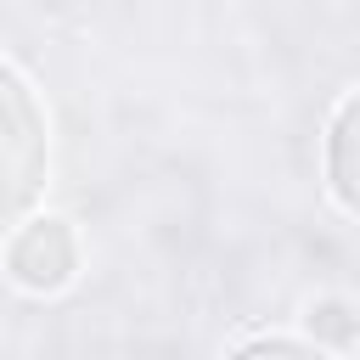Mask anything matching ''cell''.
<instances>
[{
    "mask_svg": "<svg viewBox=\"0 0 360 360\" xmlns=\"http://www.w3.org/2000/svg\"><path fill=\"white\" fill-rule=\"evenodd\" d=\"M45 186V118L22 79L0 68V236L34 208Z\"/></svg>",
    "mask_w": 360,
    "mask_h": 360,
    "instance_id": "6da1fadb",
    "label": "cell"
},
{
    "mask_svg": "<svg viewBox=\"0 0 360 360\" xmlns=\"http://www.w3.org/2000/svg\"><path fill=\"white\" fill-rule=\"evenodd\" d=\"M11 270H17L28 287H56V281L73 270V242H68V231H62L56 219L34 225V231L17 242V253H11Z\"/></svg>",
    "mask_w": 360,
    "mask_h": 360,
    "instance_id": "7a4b0ae2",
    "label": "cell"
},
{
    "mask_svg": "<svg viewBox=\"0 0 360 360\" xmlns=\"http://www.w3.org/2000/svg\"><path fill=\"white\" fill-rule=\"evenodd\" d=\"M326 174H332V191L343 197V208L360 214V96H354V101L338 112V124H332Z\"/></svg>",
    "mask_w": 360,
    "mask_h": 360,
    "instance_id": "3957f363",
    "label": "cell"
}]
</instances>
